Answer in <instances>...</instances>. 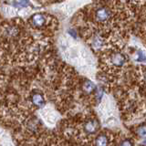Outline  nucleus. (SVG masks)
I'll list each match as a JSON object with an SVG mask.
<instances>
[{
	"mask_svg": "<svg viewBox=\"0 0 146 146\" xmlns=\"http://www.w3.org/2000/svg\"><path fill=\"white\" fill-rule=\"evenodd\" d=\"M102 95H103L102 90H96V99L98 100H100V99L102 98Z\"/></svg>",
	"mask_w": 146,
	"mask_h": 146,
	"instance_id": "ddd939ff",
	"label": "nucleus"
},
{
	"mask_svg": "<svg viewBox=\"0 0 146 146\" xmlns=\"http://www.w3.org/2000/svg\"><path fill=\"white\" fill-rule=\"evenodd\" d=\"M31 102L35 107L41 108L45 105L46 100L42 93L39 92V91H36V92H33L31 95Z\"/></svg>",
	"mask_w": 146,
	"mask_h": 146,
	"instance_id": "20e7f679",
	"label": "nucleus"
},
{
	"mask_svg": "<svg viewBox=\"0 0 146 146\" xmlns=\"http://www.w3.org/2000/svg\"><path fill=\"white\" fill-rule=\"evenodd\" d=\"M30 22L33 27L39 29V27H42L46 25V23H47V16L41 13L35 14V15L32 16Z\"/></svg>",
	"mask_w": 146,
	"mask_h": 146,
	"instance_id": "f03ea898",
	"label": "nucleus"
},
{
	"mask_svg": "<svg viewBox=\"0 0 146 146\" xmlns=\"http://www.w3.org/2000/svg\"><path fill=\"white\" fill-rule=\"evenodd\" d=\"M14 6L19 8H24V7H27L30 6L29 2L27 0H18L16 3H14Z\"/></svg>",
	"mask_w": 146,
	"mask_h": 146,
	"instance_id": "9b49d317",
	"label": "nucleus"
},
{
	"mask_svg": "<svg viewBox=\"0 0 146 146\" xmlns=\"http://www.w3.org/2000/svg\"><path fill=\"white\" fill-rule=\"evenodd\" d=\"M109 136L107 134H99L94 141V146H109Z\"/></svg>",
	"mask_w": 146,
	"mask_h": 146,
	"instance_id": "423d86ee",
	"label": "nucleus"
},
{
	"mask_svg": "<svg viewBox=\"0 0 146 146\" xmlns=\"http://www.w3.org/2000/svg\"><path fill=\"white\" fill-rule=\"evenodd\" d=\"M103 45H104V40L100 36L95 35L92 38V40H91V46H92L94 48L99 49L100 48H102Z\"/></svg>",
	"mask_w": 146,
	"mask_h": 146,
	"instance_id": "0eeeda50",
	"label": "nucleus"
},
{
	"mask_svg": "<svg viewBox=\"0 0 146 146\" xmlns=\"http://www.w3.org/2000/svg\"><path fill=\"white\" fill-rule=\"evenodd\" d=\"M110 60H111V63L113 66L120 68V67H122L123 65H124V63L126 61V58H125V56L122 53L116 52V53H113L111 55Z\"/></svg>",
	"mask_w": 146,
	"mask_h": 146,
	"instance_id": "39448f33",
	"label": "nucleus"
},
{
	"mask_svg": "<svg viewBox=\"0 0 146 146\" xmlns=\"http://www.w3.org/2000/svg\"><path fill=\"white\" fill-rule=\"evenodd\" d=\"M120 146H134V143L131 139H124L123 141H121Z\"/></svg>",
	"mask_w": 146,
	"mask_h": 146,
	"instance_id": "f8f14e48",
	"label": "nucleus"
},
{
	"mask_svg": "<svg viewBox=\"0 0 146 146\" xmlns=\"http://www.w3.org/2000/svg\"><path fill=\"white\" fill-rule=\"evenodd\" d=\"M111 17V12L106 7H99L95 12V17L100 23H106Z\"/></svg>",
	"mask_w": 146,
	"mask_h": 146,
	"instance_id": "f257e3e1",
	"label": "nucleus"
},
{
	"mask_svg": "<svg viewBox=\"0 0 146 146\" xmlns=\"http://www.w3.org/2000/svg\"><path fill=\"white\" fill-rule=\"evenodd\" d=\"M136 133L141 138H146V124H143L137 128Z\"/></svg>",
	"mask_w": 146,
	"mask_h": 146,
	"instance_id": "1a4fd4ad",
	"label": "nucleus"
},
{
	"mask_svg": "<svg viewBox=\"0 0 146 146\" xmlns=\"http://www.w3.org/2000/svg\"><path fill=\"white\" fill-rule=\"evenodd\" d=\"M136 61L138 62H144L146 60V53L143 50L139 49L136 53Z\"/></svg>",
	"mask_w": 146,
	"mask_h": 146,
	"instance_id": "9d476101",
	"label": "nucleus"
},
{
	"mask_svg": "<svg viewBox=\"0 0 146 146\" xmlns=\"http://www.w3.org/2000/svg\"><path fill=\"white\" fill-rule=\"evenodd\" d=\"M100 128V124L98 121L96 120H89L85 122L84 124V131L87 134H94L97 132V131Z\"/></svg>",
	"mask_w": 146,
	"mask_h": 146,
	"instance_id": "7ed1b4c3",
	"label": "nucleus"
},
{
	"mask_svg": "<svg viewBox=\"0 0 146 146\" xmlns=\"http://www.w3.org/2000/svg\"><path fill=\"white\" fill-rule=\"evenodd\" d=\"M143 78H144V80L146 81V71L144 72V75H143Z\"/></svg>",
	"mask_w": 146,
	"mask_h": 146,
	"instance_id": "4468645a",
	"label": "nucleus"
},
{
	"mask_svg": "<svg viewBox=\"0 0 146 146\" xmlns=\"http://www.w3.org/2000/svg\"><path fill=\"white\" fill-rule=\"evenodd\" d=\"M96 85L93 83L92 81L90 80H85V82L83 83V90L86 93H92L94 91H96Z\"/></svg>",
	"mask_w": 146,
	"mask_h": 146,
	"instance_id": "6e6552de",
	"label": "nucleus"
}]
</instances>
